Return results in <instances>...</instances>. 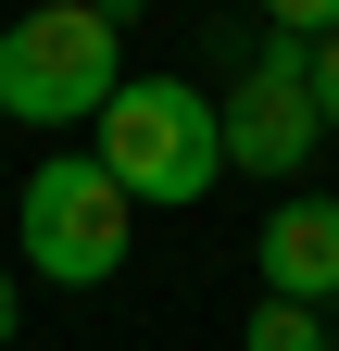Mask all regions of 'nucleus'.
<instances>
[{
  "label": "nucleus",
  "mask_w": 339,
  "mask_h": 351,
  "mask_svg": "<svg viewBox=\"0 0 339 351\" xmlns=\"http://www.w3.org/2000/svg\"><path fill=\"white\" fill-rule=\"evenodd\" d=\"M89 163L113 176L126 201H151V213H201V201L226 189L214 88H189V75H126L113 101L89 113Z\"/></svg>",
  "instance_id": "1"
},
{
  "label": "nucleus",
  "mask_w": 339,
  "mask_h": 351,
  "mask_svg": "<svg viewBox=\"0 0 339 351\" xmlns=\"http://www.w3.org/2000/svg\"><path fill=\"white\" fill-rule=\"evenodd\" d=\"M327 351H339V314H327Z\"/></svg>",
  "instance_id": "10"
},
{
  "label": "nucleus",
  "mask_w": 339,
  "mask_h": 351,
  "mask_svg": "<svg viewBox=\"0 0 339 351\" xmlns=\"http://www.w3.org/2000/svg\"><path fill=\"white\" fill-rule=\"evenodd\" d=\"M13 239H25V263L51 289H113L126 251H139V201H126L89 151H51L25 176V201H13Z\"/></svg>",
  "instance_id": "3"
},
{
  "label": "nucleus",
  "mask_w": 339,
  "mask_h": 351,
  "mask_svg": "<svg viewBox=\"0 0 339 351\" xmlns=\"http://www.w3.org/2000/svg\"><path fill=\"white\" fill-rule=\"evenodd\" d=\"M214 125H226V176H264V189H289V176L327 151V125H314V75H302V51H289V38H251V51H239Z\"/></svg>",
  "instance_id": "4"
},
{
  "label": "nucleus",
  "mask_w": 339,
  "mask_h": 351,
  "mask_svg": "<svg viewBox=\"0 0 339 351\" xmlns=\"http://www.w3.org/2000/svg\"><path fill=\"white\" fill-rule=\"evenodd\" d=\"M113 88H126V38L89 0H38L0 25V113L13 125H89Z\"/></svg>",
  "instance_id": "2"
},
{
  "label": "nucleus",
  "mask_w": 339,
  "mask_h": 351,
  "mask_svg": "<svg viewBox=\"0 0 339 351\" xmlns=\"http://www.w3.org/2000/svg\"><path fill=\"white\" fill-rule=\"evenodd\" d=\"M251 263H264V301L339 314V201H327V189H277V213H264V239H251Z\"/></svg>",
  "instance_id": "5"
},
{
  "label": "nucleus",
  "mask_w": 339,
  "mask_h": 351,
  "mask_svg": "<svg viewBox=\"0 0 339 351\" xmlns=\"http://www.w3.org/2000/svg\"><path fill=\"white\" fill-rule=\"evenodd\" d=\"M251 13H264V38H289V51L339 38V0H251Z\"/></svg>",
  "instance_id": "7"
},
{
  "label": "nucleus",
  "mask_w": 339,
  "mask_h": 351,
  "mask_svg": "<svg viewBox=\"0 0 339 351\" xmlns=\"http://www.w3.org/2000/svg\"><path fill=\"white\" fill-rule=\"evenodd\" d=\"M13 314H25V289H13V276H0V351H13Z\"/></svg>",
  "instance_id": "9"
},
{
  "label": "nucleus",
  "mask_w": 339,
  "mask_h": 351,
  "mask_svg": "<svg viewBox=\"0 0 339 351\" xmlns=\"http://www.w3.org/2000/svg\"><path fill=\"white\" fill-rule=\"evenodd\" d=\"M239 351H327V314H302V301H251Z\"/></svg>",
  "instance_id": "6"
},
{
  "label": "nucleus",
  "mask_w": 339,
  "mask_h": 351,
  "mask_svg": "<svg viewBox=\"0 0 339 351\" xmlns=\"http://www.w3.org/2000/svg\"><path fill=\"white\" fill-rule=\"evenodd\" d=\"M302 75H314V125L339 138V38H314V51H302Z\"/></svg>",
  "instance_id": "8"
}]
</instances>
